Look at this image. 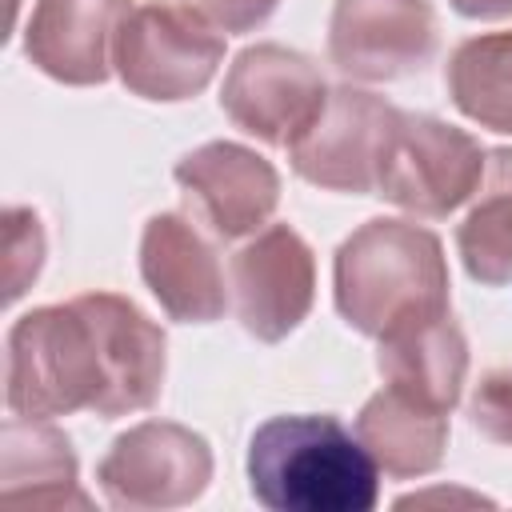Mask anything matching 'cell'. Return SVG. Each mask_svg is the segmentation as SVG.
<instances>
[{
  "instance_id": "1",
  "label": "cell",
  "mask_w": 512,
  "mask_h": 512,
  "mask_svg": "<svg viewBox=\"0 0 512 512\" xmlns=\"http://www.w3.org/2000/svg\"><path fill=\"white\" fill-rule=\"evenodd\" d=\"M168 340L148 312L116 292H84L24 312L8 332L4 404L24 420L152 408L164 388Z\"/></svg>"
},
{
  "instance_id": "2",
  "label": "cell",
  "mask_w": 512,
  "mask_h": 512,
  "mask_svg": "<svg viewBox=\"0 0 512 512\" xmlns=\"http://www.w3.org/2000/svg\"><path fill=\"white\" fill-rule=\"evenodd\" d=\"M248 488L272 512H372L380 468L336 416H272L248 440Z\"/></svg>"
},
{
  "instance_id": "3",
  "label": "cell",
  "mask_w": 512,
  "mask_h": 512,
  "mask_svg": "<svg viewBox=\"0 0 512 512\" xmlns=\"http://www.w3.org/2000/svg\"><path fill=\"white\" fill-rule=\"evenodd\" d=\"M332 296L344 324L376 340L408 320L448 312V260L440 236L412 220H364L336 248Z\"/></svg>"
},
{
  "instance_id": "4",
  "label": "cell",
  "mask_w": 512,
  "mask_h": 512,
  "mask_svg": "<svg viewBox=\"0 0 512 512\" xmlns=\"http://www.w3.org/2000/svg\"><path fill=\"white\" fill-rule=\"evenodd\" d=\"M224 64V36L192 8L164 0L136 4L112 36V68L140 100H192Z\"/></svg>"
},
{
  "instance_id": "5",
  "label": "cell",
  "mask_w": 512,
  "mask_h": 512,
  "mask_svg": "<svg viewBox=\"0 0 512 512\" xmlns=\"http://www.w3.org/2000/svg\"><path fill=\"white\" fill-rule=\"evenodd\" d=\"M484 160L488 152L464 128L424 112H400L380 160L376 196L412 216L440 220L480 188Z\"/></svg>"
},
{
  "instance_id": "6",
  "label": "cell",
  "mask_w": 512,
  "mask_h": 512,
  "mask_svg": "<svg viewBox=\"0 0 512 512\" xmlns=\"http://www.w3.org/2000/svg\"><path fill=\"white\" fill-rule=\"evenodd\" d=\"M396 120H400V108L376 92L348 88V84L328 88L312 124L288 144V164L300 180L316 188L376 196L380 160Z\"/></svg>"
},
{
  "instance_id": "7",
  "label": "cell",
  "mask_w": 512,
  "mask_h": 512,
  "mask_svg": "<svg viewBox=\"0 0 512 512\" xmlns=\"http://www.w3.org/2000/svg\"><path fill=\"white\" fill-rule=\"evenodd\" d=\"M96 480L112 508H184L200 500V492L212 480V448L200 432L184 424L144 420L112 440L96 468Z\"/></svg>"
},
{
  "instance_id": "8",
  "label": "cell",
  "mask_w": 512,
  "mask_h": 512,
  "mask_svg": "<svg viewBox=\"0 0 512 512\" xmlns=\"http://www.w3.org/2000/svg\"><path fill=\"white\" fill-rule=\"evenodd\" d=\"M324 96L328 84L304 52L284 44H252L228 64L220 108L260 144L288 148L312 124Z\"/></svg>"
},
{
  "instance_id": "9",
  "label": "cell",
  "mask_w": 512,
  "mask_h": 512,
  "mask_svg": "<svg viewBox=\"0 0 512 512\" xmlns=\"http://www.w3.org/2000/svg\"><path fill=\"white\" fill-rule=\"evenodd\" d=\"M328 56L348 80H404L436 56V12L428 0H336Z\"/></svg>"
},
{
  "instance_id": "10",
  "label": "cell",
  "mask_w": 512,
  "mask_h": 512,
  "mask_svg": "<svg viewBox=\"0 0 512 512\" xmlns=\"http://www.w3.org/2000/svg\"><path fill=\"white\" fill-rule=\"evenodd\" d=\"M236 316L248 336L276 344L300 328L316 300V256L288 224L260 228L232 256Z\"/></svg>"
},
{
  "instance_id": "11",
  "label": "cell",
  "mask_w": 512,
  "mask_h": 512,
  "mask_svg": "<svg viewBox=\"0 0 512 512\" xmlns=\"http://www.w3.org/2000/svg\"><path fill=\"white\" fill-rule=\"evenodd\" d=\"M176 184L184 188L188 204L204 216V224L220 240H240L268 224L280 204V176L276 168L236 144V140H208L196 152L180 156Z\"/></svg>"
},
{
  "instance_id": "12",
  "label": "cell",
  "mask_w": 512,
  "mask_h": 512,
  "mask_svg": "<svg viewBox=\"0 0 512 512\" xmlns=\"http://www.w3.org/2000/svg\"><path fill=\"white\" fill-rule=\"evenodd\" d=\"M140 276L180 324H212L228 308L216 248L180 212H156L140 236Z\"/></svg>"
},
{
  "instance_id": "13",
  "label": "cell",
  "mask_w": 512,
  "mask_h": 512,
  "mask_svg": "<svg viewBox=\"0 0 512 512\" xmlns=\"http://www.w3.org/2000/svg\"><path fill=\"white\" fill-rule=\"evenodd\" d=\"M128 12L132 0H36L24 28V56L56 84H104L112 36Z\"/></svg>"
},
{
  "instance_id": "14",
  "label": "cell",
  "mask_w": 512,
  "mask_h": 512,
  "mask_svg": "<svg viewBox=\"0 0 512 512\" xmlns=\"http://www.w3.org/2000/svg\"><path fill=\"white\" fill-rule=\"evenodd\" d=\"M376 368L388 388L452 412L468 376V340L448 312L420 316L380 336Z\"/></svg>"
},
{
  "instance_id": "15",
  "label": "cell",
  "mask_w": 512,
  "mask_h": 512,
  "mask_svg": "<svg viewBox=\"0 0 512 512\" xmlns=\"http://www.w3.org/2000/svg\"><path fill=\"white\" fill-rule=\"evenodd\" d=\"M356 436L392 480H416L440 468L448 448V412L420 404L396 388H380L356 416Z\"/></svg>"
},
{
  "instance_id": "16",
  "label": "cell",
  "mask_w": 512,
  "mask_h": 512,
  "mask_svg": "<svg viewBox=\"0 0 512 512\" xmlns=\"http://www.w3.org/2000/svg\"><path fill=\"white\" fill-rule=\"evenodd\" d=\"M0 440H4L0 492L8 500L88 504V496L76 488V456L60 428H52L48 420L12 416L0 432Z\"/></svg>"
},
{
  "instance_id": "17",
  "label": "cell",
  "mask_w": 512,
  "mask_h": 512,
  "mask_svg": "<svg viewBox=\"0 0 512 512\" xmlns=\"http://www.w3.org/2000/svg\"><path fill=\"white\" fill-rule=\"evenodd\" d=\"M452 104L480 128L512 136V28L456 44L444 68Z\"/></svg>"
},
{
  "instance_id": "18",
  "label": "cell",
  "mask_w": 512,
  "mask_h": 512,
  "mask_svg": "<svg viewBox=\"0 0 512 512\" xmlns=\"http://www.w3.org/2000/svg\"><path fill=\"white\" fill-rule=\"evenodd\" d=\"M484 168H488V184L456 228V252L476 284L508 288L512 284V148H492Z\"/></svg>"
},
{
  "instance_id": "19",
  "label": "cell",
  "mask_w": 512,
  "mask_h": 512,
  "mask_svg": "<svg viewBox=\"0 0 512 512\" xmlns=\"http://www.w3.org/2000/svg\"><path fill=\"white\" fill-rule=\"evenodd\" d=\"M468 420L492 444H512V368H492L480 376L468 400Z\"/></svg>"
},
{
  "instance_id": "20",
  "label": "cell",
  "mask_w": 512,
  "mask_h": 512,
  "mask_svg": "<svg viewBox=\"0 0 512 512\" xmlns=\"http://www.w3.org/2000/svg\"><path fill=\"white\" fill-rule=\"evenodd\" d=\"M280 0H184V8H192L196 16H204L212 28L220 32H252L260 28Z\"/></svg>"
},
{
  "instance_id": "21",
  "label": "cell",
  "mask_w": 512,
  "mask_h": 512,
  "mask_svg": "<svg viewBox=\"0 0 512 512\" xmlns=\"http://www.w3.org/2000/svg\"><path fill=\"white\" fill-rule=\"evenodd\" d=\"M448 4L468 20H508L512 16V0H448Z\"/></svg>"
}]
</instances>
